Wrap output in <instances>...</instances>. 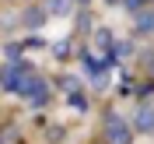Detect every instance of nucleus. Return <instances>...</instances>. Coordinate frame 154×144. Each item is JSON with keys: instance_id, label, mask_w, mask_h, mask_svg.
I'll return each mask as SVG.
<instances>
[{"instance_id": "obj_1", "label": "nucleus", "mask_w": 154, "mask_h": 144, "mask_svg": "<svg viewBox=\"0 0 154 144\" xmlns=\"http://www.w3.org/2000/svg\"><path fill=\"white\" fill-rule=\"evenodd\" d=\"M102 134H105V144H133V126L116 113H105Z\"/></svg>"}, {"instance_id": "obj_2", "label": "nucleus", "mask_w": 154, "mask_h": 144, "mask_svg": "<svg viewBox=\"0 0 154 144\" xmlns=\"http://www.w3.org/2000/svg\"><path fill=\"white\" fill-rule=\"evenodd\" d=\"M46 18H49V11H46V4H28V7L21 11L18 14V25L21 28H42V25H46Z\"/></svg>"}, {"instance_id": "obj_3", "label": "nucleus", "mask_w": 154, "mask_h": 144, "mask_svg": "<svg viewBox=\"0 0 154 144\" xmlns=\"http://www.w3.org/2000/svg\"><path fill=\"white\" fill-rule=\"evenodd\" d=\"M25 98H28L32 106H46V102H49V81L42 74H32L28 88H25Z\"/></svg>"}, {"instance_id": "obj_4", "label": "nucleus", "mask_w": 154, "mask_h": 144, "mask_svg": "<svg viewBox=\"0 0 154 144\" xmlns=\"http://www.w3.org/2000/svg\"><path fill=\"white\" fill-rule=\"evenodd\" d=\"M137 130V134H154V106L151 102H140V109H137L133 123H130Z\"/></svg>"}, {"instance_id": "obj_5", "label": "nucleus", "mask_w": 154, "mask_h": 144, "mask_svg": "<svg viewBox=\"0 0 154 144\" xmlns=\"http://www.w3.org/2000/svg\"><path fill=\"white\" fill-rule=\"evenodd\" d=\"M133 28H137V35H154V7H147L144 14H137Z\"/></svg>"}, {"instance_id": "obj_6", "label": "nucleus", "mask_w": 154, "mask_h": 144, "mask_svg": "<svg viewBox=\"0 0 154 144\" xmlns=\"http://www.w3.org/2000/svg\"><path fill=\"white\" fill-rule=\"evenodd\" d=\"M91 35H95V49H102V53L109 56V53H112V46H116V42H112V32H109V28H95Z\"/></svg>"}, {"instance_id": "obj_7", "label": "nucleus", "mask_w": 154, "mask_h": 144, "mask_svg": "<svg viewBox=\"0 0 154 144\" xmlns=\"http://www.w3.org/2000/svg\"><path fill=\"white\" fill-rule=\"evenodd\" d=\"M74 11H77L74 0H49V14H60L63 18V14H74Z\"/></svg>"}, {"instance_id": "obj_8", "label": "nucleus", "mask_w": 154, "mask_h": 144, "mask_svg": "<svg viewBox=\"0 0 154 144\" xmlns=\"http://www.w3.org/2000/svg\"><path fill=\"white\" fill-rule=\"evenodd\" d=\"M123 7H126V14H133V18H137V14H144L151 4H147V0H123Z\"/></svg>"}, {"instance_id": "obj_9", "label": "nucleus", "mask_w": 154, "mask_h": 144, "mask_svg": "<svg viewBox=\"0 0 154 144\" xmlns=\"http://www.w3.org/2000/svg\"><path fill=\"white\" fill-rule=\"evenodd\" d=\"M137 95H140V98H151L154 95V81H144V85L137 88Z\"/></svg>"}, {"instance_id": "obj_10", "label": "nucleus", "mask_w": 154, "mask_h": 144, "mask_svg": "<svg viewBox=\"0 0 154 144\" xmlns=\"http://www.w3.org/2000/svg\"><path fill=\"white\" fill-rule=\"evenodd\" d=\"M147 74L154 77V56H147Z\"/></svg>"}, {"instance_id": "obj_11", "label": "nucleus", "mask_w": 154, "mask_h": 144, "mask_svg": "<svg viewBox=\"0 0 154 144\" xmlns=\"http://www.w3.org/2000/svg\"><path fill=\"white\" fill-rule=\"evenodd\" d=\"M147 4H151V7H154V0H147Z\"/></svg>"}]
</instances>
